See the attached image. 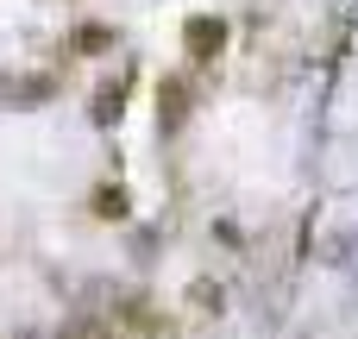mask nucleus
<instances>
[{
  "label": "nucleus",
  "mask_w": 358,
  "mask_h": 339,
  "mask_svg": "<svg viewBox=\"0 0 358 339\" xmlns=\"http://www.w3.org/2000/svg\"><path fill=\"white\" fill-rule=\"evenodd\" d=\"M57 339H113V333H107V321H94V315H69Z\"/></svg>",
  "instance_id": "nucleus-10"
},
{
  "label": "nucleus",
  "mask_w": 358,
  "mask_h": 339,
  "mask_svg": "<svg viewBox=\"0 0 358 339\" xmlns=\"http://www.w3.org/2000/svg\"><path fill=\"white\" fill-rule=\"evenodd\" d=\"M120 327H145V333H164V315L151 296H126L120 302Z\"/></svg>",
  "instance_id": "nucleus-7"
},
{
  "label": "nucleus",
  "mask_w": 358,
  "mask_h": 339,
  "mask_svg": "<svg viewBox=\"0 0 358 339\" xmlns=\"http://www.w3.org/2000/svg\"><path fill=\"white\" fill-rule=\"evenodd\" d=\"M132 88H138V57H126L101 88H94V101H88V120L101 126V132H113L120 126V113H126V101H132Z\"/></svg>",
  "instance_id": "nucleus-2"
},
{
  "label": "nucleus",
  "mask_w": 358,
  "mask_h": 339,
  "mask_svg": "<svg viewBox=\"0 0 358 339\" xmlns=\"http://www.w3.org/2000/svg\"><path fill=\"white\" fill-rule=\"evenodd\" d=\"M327 264H334V271H346V277H358V233H352V226L327 239Z\"/></svg>",
  "instance_id": "nucleus-9"
},
{
  "label": "nucleus",
  "mask_w": 358,
  "mask_h": 339,
  "mask_svg": "<svg viewBox=\"0 0 358 339\" xmlns=\"http://www.w3.org/2000/svg\"><path fill=\"white\" fill-rule=\"evenodd\" d=\"M214 239H220L227 252H245V233H239V220H214Z\"/></svg>",
  "instance_id": "nucleus-11"
},
{
  "label": "nucleus",
  "mask_w": 358,
  "mask_h": 339,
  "mask_svg": "<svg viewBox=\"0 0 358 339\" xmlns=\"http://www.w3.org/2000/svg\"><path fill=\"white\" fill-rule=\"evenodd\" d=\"M189 113H195V88H189V75H164V82H157V132L176 138V132L189 126Z\"/></svg>",
  "instance_id": "nucleus-3"
},
{
  "label": "nucleus",
  "mask_w": 358,
  "mask_h": 339,
  "mask_svg": "<svg viewBox=\"0 0 358 339\" xmlns=\"http://www.w3.org/2000/svg\"><path fill=\"white\" fill-rule=\"evenodd\" d=\"M227 44H233V25H227L220 13H195V19L182 25V50H189L195 69H214V63L227 57Z\"/></svg>",
  "instance_id": "nucleus-1"
},
{
  "label": "nucleus",
  "mask_w": 358,
  "mask_h": 339,
  "mask_svg": "<svg viewBox=\"0 0 358 339\" xmlns=\"http://www.w3.org/2000/svg\"><path fill=\"white\" fill-rule=\"evenodd\" d=\"M57 88H63L57 75H13V82H6V107H31V101H50Z\"/></svg>",
  "instance_id": "nucleus-6"
},
{
  "label": "nucleus",
  "mask_w": 358,
  "mask_h": 339,
  "mask_svg": "<svg viewBox=\"0 0 358 339\" xmlns=\"http://www.w3.org/2000/svg\"><path fill=\"white\" fill-rule=\"evenodd\" d=\"M113 44H120V31H113L107 19H82V25L63 38V50H69V57H101V50H113Z\"/></svg>",
  "instance_id": "nucleus-4"
},
{
  "label": "nucleus",
  "mask_w": 358,
  "mask_h": 339,
  "mask_svg": "<svg viewBox=\"0 0 358 339\" xmlns=\"http://www.w3.org/2000/svg\"><path fill=\"white\" fill-rule=\"evenodd\" d=\"M88 208H94V220H126L132 214V195H126L120 176H107L101 189H88Z\"/></svg>",
  "instance_id": "nucleus-5"
},
{
  "label": "nucleus",
  "mask_w": 358,
  "mask_h": 339,
  "mask_svg": "<svg viewBox=\"0 0 358 339\" xmlns=\"http://www.w3.org/2000/svg\"><path fill=\"white\" fill-rule=\"evenodd\" d=\"M189 302H195V315H208V321L227 315V289H220L214 277H195V283H189Z\"/></svg>",
  "instance_id": "nucleus-8"
}]
</instances>
